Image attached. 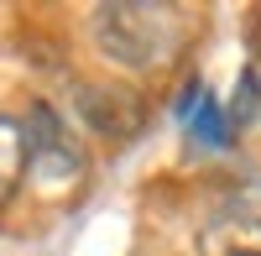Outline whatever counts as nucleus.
<instances>
[{"label":"nucleus","mask_w":261,"mask_h":256,"mask_svg":"<svg viewBox=\"0 0 261 256\" xmlns=\"http://www.w3.org/2000/svg\"><path fill=\"white\" fill-rule=\"evenodd\" d=\"M183 37V11L178 6H146V0H115V6L89 11V42L105 63L125 73L162 68Z\"/></svg>","instance_id":"nucleus-1"},{"label":"nucleus","mask_w":261,"mask_h":256,"mask_svg":"<svg viewBox=\"0 0 261 256\" xmlns=\"http://www.w3.org/2000/svg\"><path fill=\"white\" fill-rule=\"evenodd\" d=\"M21 125H27V146H32L27 152V188L42 204H68L84 188V178H89V157H84L79 136L68 131V120L47 99H32Z\"/></svg>","instance_id":"nucleus-2"},{"label":"nucleus","mask_w":261,"mask_h":256,"mask_svg":"<svg viewBox=\"0 0 261 256\" xmlns=\"http://www.w3.org/2000/svg\"><path fill=\"white\" fill-rule=\"evenodd\" d=\"M146 115L151 110H146L141 89L125 84V79H79L73 84V120L110 146L136 141L146 131Z\"/></svg>","instance_id":"nucleus-3"},{"label":"nucleus","mask_w":261,"mask_h":256,"mask_svg":"<svg viewBox=\"0 0 261 256\" xmlns=\"http://www.w3.org/2000/svg\"><path fill=\"white\" fill-rule=\"evenodd\" d=\"M199 256H261V199H230L199 225Z\"/></svg>","instance_id":"nucleus-4"},{"label":"nucleus","mask_w":261,"mask_h":256,"mask_svg":"<svg viewBox=\"0 0 261 256\" xmlns=\"http://www.w3.org/2000/svg\"><path fill=\"white\" fill-rule=\"evenodd\" d=\"M27 125L0 110V204H11L27 188Z\"/></svg>","instance_id":"nucleus-5"},{"label":"nucleus","mask_w":261,"mask_h":256,"mask_svg":"<svg viewBox=\"0 0 261 256\" xmlns=\"http://www.w3.org/2000/svg\"><path fill=\"white\" fill-rule=\"evenodd\" d=\"M188 131L199 136L204 146H214V152L235 141V131H230V115L220 110V105H214V94H209V89H204L199 99H193V110H188Z\"/></svg>","instance_id":"nucleus-6"},{"label":"nucleus","mask_w":261,"mask_h":256,"mask_svg":"<svg viewBox=\"0 0 261 256\" xmlns=\"http://www.w3.org/2000/svg\"><path fill=\"white\" fill-rule=\"evenodd\" d=\"M230 131L241 136L246 125H256L261 120V68H246L241 73V84H235V99H230Z\"/></svg>","instance_id":"nucleus-7"}]
</instances>
